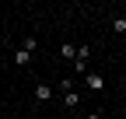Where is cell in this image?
I'll return each instance as SVG.
<instances>
[{"label": "cell", "mask_w": 126, "mask_h": 119, "mask_svg": "<svg viewBox=\"0 0 126 119\" xmlns=\"http://www.w3.org/2000/svg\"><path fill=\"white\" fill-rule=\"evenodd\" d=\"M60 56L63 60H74L77 56V46H74V42H63V46H60Z\"/></svg>", "instance_id": "6"}, {"label": "cell", "mask_w": 126, "mask_h": 119, "mask_svg": "<svg viewBox=\"0 0 126 119\" xmlns=\"http://www.w3.org/2000/svg\"><path fill=\"white\" fill-rule=\"evenodd\" d=\"M84 88H88V91H102V88H105V77L94 74V70H88L84 74Z\"/></svg>", "instance_id": "1"}, {"label": "cell", "mask_w": 126, "mask_h": 119, "mask_svg": "<svg viewBox=\"0 0 126 119\" xmlns=\"http://www.w3.org/2000/svg\"><path fill=\"white\" fill-rule=\"evenodd\" d=\"M74 60H81V63H88V60H91V46H88V42L77 46V56H74Z\"/></svg>", "instance_id": "7"}, {"label": "cell", "mask_w": 126, "mask_h": 119, "mask_svg": "<svg viewBox=\"0 0 126 119\" xmlns=\"http://www.w3.org/2000/svg\"><path fill=\"white\" fill-rule=\"evenodd\" d=\"M53 91H49V84H35V102H49Z\"/></svg>", "instance_id": "4"}, {"label": "cell", "mask_w": 126, "mask_h": 119, "mask_svg": "<svg viewBox=\"0 0 126 119\" xmlns=\"http://www.w3.org/2000/svg\"><path fill=\"white\" fill-rule=\"evenodd\" d=\"M84 119H102V112H88V116H84Z\"/></svg>", "instance_id": "9"}, {"label": "cell", "mask_w": 126, "mask_h": 119, "mask_svg": "<svg viewBox=\"0 0 126 119\" xmlns=\"http://www.w3.org/2000/svg\"><path fill=\"white\" fill-rule=\"evenodd\" d=\"M21 49L35 56V49H39V39H35V35H28V39H21Z\"/></svg>", "instance_id": "5"}, {"label": "cell", "mask_w": 126, "mask_h": 119, "mask_svg": "<svg viewBox=\"0 0 126 119\" xmlns=\"http://www.w3.org/2000/svg\"><path fill=\"white\" fill-rule=\"evenodd\" d=\"M0 119H11V116H4V112H0Z\"/></svg>", "instance_id": "10"}, {"label": "cell", "mask_w": 126, "mask_h": 119, "mask_svg": "<svg viewBox=\"0 0 126 119\" xmlns=\"http://www.w3.org/2000/svg\"><path fill=\"white\" fill-rule=\"evenodd\" d=\"M14 63H18V67H32V53H25L18 46V49H14Z\"/></svg>", "instance_id": "3"}, {"label": "cell", "mask_w": 126, "mask_h": 119, "mask_svg": "<svg viewBox=\"0 0 126 119\" xmlns=\"http://www.w3.org/2000/svg\"><path fill=\"white\" fill-rule=\"evenodd\" d=\"M112 32H116V35L126 32V14H116V18H112Z\"/></svg>", "instance_id": "8"}, {"label": "cell", "mask_w": 126, "mask_h": 119, "mask_svg": "<svg viewBox=\"0 0 126 119\" xmlns=\"http://www.w3.org/2000/svg\"><path fill=\"white\" fill-rule=\"evenodd\" d=\"M77 105H81V95H77V91L63 95V109H67V112H77Z\"/></svg>", "instance_id": "2"}]
</instances>
